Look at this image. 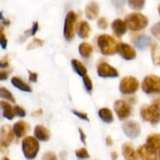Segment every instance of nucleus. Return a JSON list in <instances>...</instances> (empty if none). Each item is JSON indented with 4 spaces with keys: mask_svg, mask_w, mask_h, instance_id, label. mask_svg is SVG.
I'll list each match as a JSON object with an SVG mask.
<instances>
[{
    "mask_svg": "<svg viewBox=\"0 0 160 160\" xmlns=\"http://www.w3.org/2000/svg\"><path fill=\"white\" fill-rule=\"evenodd\" d=\"M45 44V42L42 39H39V38H33L28 45V50L30 49H34V48H37V47H42V45Z\"/></svg>",
    "mask_w": 160,
    "mask_h": 160,
    "instance_id": "nucleus-32",
    "label": "nucleus"
},
{
    "mask_svg": "<svg viewBox=\"0 0 160 160\" xmlns=\"http://www.w3.org/2000/svg\"><path fill=\"white\" fill-rule=\"evenodd\" d=\"M14 133H13V128L9 124H3L0 128V143L8 147L14 139Z\"/></svg>",
    "mask_w": 160,
    "mask_h": 160,
    "instance_id": "nucleus-11",
    "label": "nucleus"
},
{
    "mask_svg": "<svg viewBox=\"0 0 160 160\" xmlns=\"http://www.w3.org/2000/svg\"><path fill=\"white\" fill-rule=\"evenodd\" d=\"M122 154L127 160H137L138 159L137 152L133 148L132 145H130V144H123L122 145Z\"/></svg>",
    "mask_w": 160,
    "mask_h": 160,
    "instance_id": "nucleus-21",
    "label": "nucleus"
},
{
    "mask_svg": "<svg viewBox=\"0 0 160 160\" xmlns=\"http://www.w3.org/2000/svg\"><path fill=\"white\" fill-rule=\"evenodd\" d=\"M142 89L144 93L152 95V94H159L160 93V76L150 75L145 76V78L142 82Z\"/></svg>",
    "mask_w": 160,
    "mask_h": 160,
    "instance_id": "nucleus-6",
    "label": "nucleus"
},
{
    "mask_svg": "<svg viewBox=\"0 0 160 160\" xmlns=\"http://www.w3.org/2000/svg\"><path fill=\"white\" fill-rule=\"evenodd\" d=\"M34 136L40 142H47L50 139L51 134H50V131L47 128H45L42 124H38L34 128Z\"/></svg>",
    "mask_w": 160,
    "mask_h": 160,
    "instance_id": "nucleus-16",
    "label": "nucleus"
},
{
    "mask_svg": "<svg viewBox=\"0 0 160 160\" xmlns=\"http://www.w3.org/2000/svg\"><path fill=\"white\" fill-rule=\"evenodd\" d=\"M124 1L125 0H112V2H113V4L117 8H121L124 4Z\"/></svg>",
    "mask_w": 160,
    "mask_h": 160,
    "instance_id": "nucleus-44",
    "label": "nucleus"
},
{
    "mask_svg": "<svg viewBox=\"0 0 160 160\" xmlns=\"http://www.w3.org/2000/svg\"><path fill=\"white\" fill-rule=\"evenodd\" d=\"M118 44L116 38L108 34H102L97 37V45L103 56H112L118 51Z\"/></svg>",
    "mask_w": 160,
    "mask_h": 160,
    "instance_id": "nucleus-1",
    "label": "nucleus"
},
{
    "mask_svg": "<svg viewBox=\"0 0 160 160\" xmlns=\"http://www.w3.org/2000/svg\"><path fill=\"white\" fill-rule=\"evenodd\" d=\"M158 12H159V15H160V4L158 6Z\"/></svg>",
    "mask_w": 160,
    "mask_h": 160,
    "instance_id": "nucleus-53",
    "label": "nucleus"
},
{
    "mask_svg": "<svg viewBox=\"0 0 160 160\" xmlns=\"http://www.w3.org/2000/svg\"><path fill=\"white\" fill-rule=\"evenodd\" d=\"M78 52H80V55L82 56L83 58H86L87 59V58L91 57L92 53H93V46L86 42H82V44H80V46H78Z\"/></svg>",
    "mask_w": 160,
    "mask_h": 160,
    "instance_id": "nucleus-24",
    "label": "nucleus"
},
{
    "mask_svg": "<svg viewBox=\"0 0 160 160\" xmlns=\"http://www.w3.org/2000/svg\"><path fill=\"white\" fill-rule=\"evenodd\" d=\"M106 143H107L108 146H111L113 144V141H112V137L111 136H107L106 137Z\"/></svg>",
    "mask_w": 160,
    "mask_h": 160,
    "instance_id": "nucleus-47",
    "label": "nucleus"
},
{
    "mask_svg": "<svg viewBox=\"0 0 160 160\" xmlns=\"http://www.w3.org/2000/svg\"><path fill=\"white\" fill-rule=\"evenodd\" d=\"M159 63H160V62H159Z\"/></svg>",
    "mask_w": 160,
    "mask_h": 160,
    "instance_id": "nucleus-55",
    "label": "nucleus"
},
{
    "mask_svg": "<svg viewBox=\"0 0 160 160\" xmlns=\"http://www.w3.org/2000/svg\"><path fill=\"white\" fill-rule=\"evenodd\" d=\"M97 74L100 78H118L119 72L116 68H113L112 65H110L108 62L100 60L97 63Z\"/></svg>",
    "mask_w": 160,
    "mask_h": 160,
    "instance_id": "nucleus-8",
    "label": "nucleus"
},
{
    "mask_svg": "<svg viewBox=\"0 0 160 160\" xmlns=\"http://www.w3.org/2000/svg\"><path fill=\"white\" fill-rule=\"evenodd\" d=\"M78 134H80V138L83 144H86V134L84 133L82 128H78Z\"/></svg>",
    "mask_w": 160,
    "mask_h": 160,
    "instance_id": "nucleus-43",
    "label": "nucleus"
},
{
    "mask_svg": "<svg viewBox=\"0 0 160 160\" xmlns=\"http://www.w3.org/2000/svg\"><path fill=\"white\" fill-rule=\"evenodd\" d=\"M138 87L139 82L134 76H124L119 85V89L124 95H132V94L136 93Z\"/></svg>",
    "mask_w": 160,
    "mask_h": 160,
    "instance_id": "nucleus-7",
    "label": "nucleus"
},
{
    "mask_svg": "<svg viewBox=\"0 0 160 160\" xmlns=\"http://www.w3.org/2000/svg\"><path fill=\"white\" fill-rule=\"evenodd\" d=\"M0 20H1V21H3V15H2L1 12H0Z\"/></svg>",
    "mask_w": 160,
    "mask_h": 160,
    "instance_id": "nucleus-51",
    "label": "nucleus"
},
{
    "mask_svg": "<svg viewBox=\"0 0 160 160\" xmlns=\"http://www.w3.org/2000/svg\"><path fill=\"white\" fill-rule=\"evenodd\" d=\"M10 62H9V57L8 56H4V57L0 58V69H6L9 67Z\"/></svg>",
    "mask_w": 160,
    "mask_h": 160,
    "instance_id": "nucleus-38",
    "label": "nucleus"
},
{
    "mask_svg": "<svg viewBox=\"0 0 160 160\" xmlns=\"http://www.w3.org/2000/svg\"><path fill=\"white\" fill-rule=\"evenodd\" d=\"M97 25H98V28H101V30H106L109 24H108V21L106 18H99L98 21H97Z\"/></svg>",
    "mask_w": 160,
    "mask_h": 160,
    "instance_id": "nucleus-36",
    "label": "nucleus"
},
{
    "mask_svg": "<svg viewBox=\"0 0 160 160\" xmlns=\"http://www.w3.org/2000/svg\"><path fill=\"white\" fill-rule=\"evenodd\" d=\"M114 111H116L117 116L120 120H127L131 117L132 114V107L128 102H127L125 100H117L114 101Z\"/></svg>",
    "mask_w": 160,
    "mask_h": 160,
    "instance_id": "nucleus-9",
    "label": "nucleus"
},
{
    "mask_svg": "<svg viewBox=\"0 0 160 160\" xmlns=\"http://www.w3.org/2000/svg\"><path fill=\"white\" fill-rule=\"evenodd\" d=\"M14 110H15V114L19 117H21V118H24V117L26 116V111L24 108H22L21 106H15L14 107Z\"/></svg>",
    "mask_w": 160,
    "mask_h": 160,
    "instance_id": "nucleus-37",
    "label": "nucleus"
},
{
    "mask_svg": "<svg viewBox=\"0 0 160 160\" xmlns=\"http://www.w3.org/2000/svg\"><path fill=\"white\" fill-rule=\"evenodd\" d=\"M141 118L143 121L149 122L150 124L156 125L160 122V110L154 105H146L141 108Z\"/></svg>",
    "mask_w": 160,
    "mask_h": 160,
    "instance_id": "nucleus-4",
    "label": "nucleus"
},
{
    "mask_svg": "<svg viewBox=\"0 0 160 160\" xmlns=\"http://www.w3.org/2000/svg\"><path fill=\"white\" fill-rule=\"evenodd\" d=\"M0 98H1L2 100L15 102V98H14V96H13V94L11 93L7 87H3V86L0 87Z\"/></svg>",
    "mask_w": 160,
    "mask_h": 160,
    "instance_id": "nucleus-27",
    "label": "nucleus"
},
{
    "mask_svg": "<svg viewBox=\"0 0 160 160\" xmlns=\"http://www.w3.org/2000/svg\"><path fill=\"white\" fill-rule=\"evenodd\" d=\"M98 116L105 123H112L113 122V114L112 111L108 108H101L98 111Z\"/></svg>",
    "mask_w": 160,
    "mask_h": 160,
    "instance_id": "nucleus-23",
    "label": "nucleus"
},
{
    "mask_svg": "<svg viewBox=\"0 0 160 160\" xmlns=\"http://www.w3.org/2000/svg\"><path fill=\"white\" fill-rule=\"evenodd\" d=\"M76 32H78V35L80 36L81 38H88V36L91 35L92 28L91 25L88 24L87 21H81L78 25V28H76Z\"/></svg>",
    "mask_w": 160,
    "mask_h": 160,
    "instance_id": "nucleus-19",
    "label": "nucleus"
},
{
    "mask_svg": "<svg viewBox=\"0 0 160 160\" xmlns=\"http://www.w3.org/2000/svg\"><path fill=\"white\" fill-rule=\"evenodd\" d=\"M42 160H58V157L56 156V154L51 152H47L46 154H44L42 156Z\"/></svg>",
    "mask_w": 160,
    "mask_h": 160,
    "instance_id": "nucleus-39",
    "label": "nucleus"
},
{
    "mask_svg": "<svg viewBox=\"0 0 160 160\" xmlns=\"http://www.w3.org/2000/svg\"><path fill=\"white\" fill-rule=\"evenodd\" d=\"M0 46L2 49H6L8 46V39H7V36L4 34V26L0 25Z\"/></svg>",
    "mask_w": 160,
    "mask_h": 160,
    "instance_id": "nucleus-31",
    "label": "nucleus"
},
{
    "mask_svg": "<svg viewBox=\"0 0 160 160\" xmlns=\"http://www.w3.org/2000/svg\"><path fill=\"white\" fill-rule=\"evenodd\" d=\"M38 30H39V24H38V22H34V23H33V26H32V28H31V30H30L31 35L34 36L36 33L38 32Z\"/></svg>",
    "mask_w": 160,
    "mask_h": 160,
    "instance_id": "nucleus-42",
    "label": "nucleus"
},
{
    "mask_svg": "<svg viewBox=\"0 0 160 160\" xmlns=\"http://www.w3.org/2000/svg\"><path fill=\"white\" fill-rule=\"evenodd\" d=\"M9 74H10L9 71L4 69H0V81H6L9 78Z\"/></svg>",
    "mask_w": 160,
    "mask_h": 160,
    "instance_id": "nucleus-41",
    "label": "nucleus"
},
{
    "mask_svg": "<svg viewBox=\"0 0 160 160\" xmlns=\"http://www.w3.org/2000/svg\"><path fill=\"white\" fill-rule=\"evenodd\" d=\"M11 83L14 87H17L18 89L22 92H26V93H31L32 92V87L28 84V83L24 82L22 78H20L19 76H13L11 78Z\"/></svg>",
    "mask_w": 160,
    "mask_h": 160,
    "instance_id": "nucleus-22",
    "label": "nucleus"
},
{
    "mask_svg": "<svg viewBox=\"0 0 160 160\" xmlns=\"http://www.w3.org/2000/svg\"><path fill=\"white\" fill-rule=\"evenodd\" d=\"M98 13H99L98 3L95 1H91L88 4H87L86 9H85V15H86V18L89 20H94L97 18Z\"/></svg>",
    "mask_w": 160,
    "mask_h": 160,
    "instance_id": "nucleus-20",
    "label": "nucleus"
},
{
    "mask_svg": "<svg viewBox=\"0 0 160 160\" xmlns=\"http://www.w3.org/2000/svg\"><path fill=\"white\" fill-rule=\"evenodd\" d=\"M137 155L143 160H157V149L148 144L139 146L137 149Z\"/></svg>",
    "mask_w": 160,
    "mask_h": 160,
    "instance_id": "nucleus-12",
    "label": "nucleus"
},
{
    "mask_svg": "<svg viewBox=\"0 0 160 160\" xmlns=\"http://www.w3.org/2000/svg\"><path fill=\"white\" fill-rule=\"evenodd\" d=\"M132 42L134 44V46H136L139 49H146L149 46H152V38L147 35H135L132 36Z\"/></svg>",
    "mask_w": 160,
    "mask_h": 160,
    "instance_id": "nucleus-15",
    "label": "nucleus"
},
{
    "mask_svg": "<svg viewBox=\"0 0 160 160\" xmlns=\"http://www.w3.org/2000/svg\"><path fill=\"white\" fill-rule=\"evenodd\" d=\"M71 64H72V68L74 69V71H75V73H78L80 76L87 75V69H86V67H85V65L83 64L82 62L80 61V60L73 59L71 61Z\"/></svg>",
    "mask_w": 160,
    "mask_h": 160,
    "instance_id": "nucleus-25",
    "label": "nucleus"
},
{
    "mask_svg": "<svg viewBox=\"0 0 160 160\" xmlns=\"http://www.w3.org/2000/svg\"><path fill=\"white\" fill-rule=\"evenodd\" d=\"M0 152H8V147H6V146L2 145V144L0 143Z\"/></svg>",
    "mask_w": 160,
    "mask_h": 160,
    "instance_id": "nucleus-48",
    "label": "nucleus"
},
{
    "mask_svg": "<svg viewBox=\"0 0 160 160\" xmlns=\"http://www.w3.org/2000/svg\"><path fill=\"white\" fill-rule=\"evenodd\" d=\"M72 113H74L75 114L78 118H80V119H82V120H84V121H87L88 122L89 121V119H88V116H87V113L86 112H83V111H78V110H72Z\"/></svg>",
    "mask_w": 160,
    "mask_h": 160,
    "instance_id": "nucleus-35",
    "label": "nucleus"
},
{
    "mask_svg": "<svg viewBox=\"0 0 160 160\" xmlns=\"http://www.w3.org/2000/svg\"><path fill=\"white\" fill-rule=\"evenodd\" d=\"M122 131L130 138H136L141 134V125L136 121L130 120L124 122V124L122 125Z\"/></svg>",
    "mask_w": 160,
    "mask_h": 160,
    "instance_id": "nucleus-10",
    "label": "nucleus"
},
{
    "mask_svg": "<svg viewBox=\"0 0 160 160\" xmlns=\"http://www.w3.org/2000/svg\"><path fill=\"white\" fill-rule=\"evenodd\" d=\"M111 159L112 160H117V159H118V154H117L116 152H111Z\"/></svg>",
    "mask_w": 160,
    "mask_h": 160,
    "instance_id": "nucleus-49",
    "label": "nucleus"
},
{
    "mask_svg": "<svg viewBox=\"0 0 160 160\" xmlns=\"http://www.w3.org/2000/svg\"><path fill=\"white\" fill-rule=\"evenodd\" d=\"M38 80V74L36 72L33 71H28V81L32 83H36Z\"/></svg>",
    "mask_w": 160,
    "mask_h": 160,
    "instance_id": "nucleus-40",
    "label": "nucleus"
},
{
    "mask_svg": "<svg viewBox=\"0 0 160 160\" xmlns=\"http://www.w3.org/2000/svg\"><path fill=\"white\" fill-rule=\"evenodd\" d=\"M128 3L131 9L139 11L145 7V0H128Z\"/></svg>",
    "mask_w": 160,
    "mask_h": 160,
    "instance_id": "nucleus-29",
    "label": "nucleus"
},
{
    "mask_svg": "<svg viewBox=\"0 0 160 160\" xmlns=\"http://www.w3.org/2000/svg\"><path fill=\"white\" fill-rule=\"evenodd\" d=\"M152 34L155 38L160 40V22L154 24V25L152 26Z\"/></svg>",
    "mask_w": 160,
    "mask_h": 160,
    "instance_id": "nucleus-34",
    "label": "nucleus"
},
{
    "mask_svg": "<svg viewBox=\"0 0 160 160\" xmlns=\"http://www.w3.org/2000/svg\"><path fill=\"white\" fill-rule=\"evenodd\" d=\"M152 59L155 64H158L160 62V48L156 42L152 44Z\"/></svg>",
    "mask_w": 160,
    "mask_h": 160,
    "instance_id": "nucleus-28",
    "label": "nucleus"
},
{
    "mask_svg": "<svg viewBox=\"0 0 160 160\" xmlns=\"http://www.w3.org/2000/svg\"><path fill=\"white\" fill-rule=\"evenodd\" d=\"M75 156L78 159H81V160H85V159H88L89 157V152H87V149L85 147H81V148H78L75 150Z\"/></svg>",
    "mask_w": 160,
    "mask_h": 160,
    "instance_id": "nucleus-30",
    "label": "nucleus"
},
{
    "mask_svg": "<svg viewBox=\"0 0 160 160\" xmlns=\"http://www.w3.org/2000/svg\"><path fill=\"white\" fill-rule=\"evenodd\" d=\"M146 144L154 147L155 149L160 150V134L152 133V134L148 135L147 138H146Z\"/></svg>",
    "mask_w": 160,
    "mask_h": 160,
    "instance_id": "nucleus-26",
    "label": "nucleus"
},
{
    "mask_svg": "<svg viewBox=\"0 0 160 160\" xmlns=\"http://www.w3.org/2000/svg\"><path fill=\"white\" fill-rule=\"evenodd\" d=\"M4 25H10V21L9 20H3V26Z\"/></svg>",
    "mask_w": 160,
    "mask_h": 160,
    "instance_id": "nucleus-50",
    "label": "nucleus"
},
{
    "mask_svg": "<svg viewBox=\"0 0 160 160\" xmlns=\"http://www.w3.org/2000/svg\"><path fill=\"white\" fill-rule=\"evenodd\" d=\"M42 114V109H37V110H34L32 112V116L33 117H40Z\"/></svg>",
    "mask_w": 160,
    "mask_h": 160,
    "instance_id": "nucleus-45",
    "label": "nucleus"
},
{
    "mask_svg": "<svg viewBox=\"0 0 160 160\" xmlns=\"http://www.w3.org/2000/svg\"><path fill=\"white\" fill-rule=\"evenodd\" d=\"M76 24H78V15L73 11H69L67 13V15H65L63 26V35L68 42H70V40H72L74 38Z\"/></svg>",
    "mask_w": 160,
    "mask_h": 160,
    "instance_id": "nucleus-5",
    "label": "nucleus"
},
{
    "mask_svg": "<svg viewBox=\"0 0 160 160\" xmlns=\"http://www.w3.org/2000/svg\"><path fill=\"white\" fill-rule=\"evenodd\" d=\"M125 101H127V102H128L131 105V103H135L137 100H136V97H128V98Z\"/></svg>",
    "mask_w": 160,
    "mask_h": 160,
    "instance_id": "nucleus-46",
    "label": "nucleus"
},
{
    "mask_svg": "<svg viewBox=\"0 0 160 160\" xmlns=\"http://www.w3.org/2000/svg\"><path fill=\"white\" fill-rule=\"evenodd\" d=\"M83 84H84V87L86 88V91L88 93H92V91H93V82H92V78L88 75L83 76Z\"/></svg>",
    "mask_w": 160,
    "mask_h": 160,
    "instance_id": "nucleus-33",
    "label": "nucleus"
},
{
    "mask_svg": "<svg viewBox=\"0 0 160 160\" xmlns=\"http://www.w3.org/2000/svg\"><path fill=\"white\" fill-rule=\"evenodd\" d=\"M0 108L2 110V116L3 118H6L7 120H13L15 118V110L14 107L11 106L10 102L6 100H0Z\"/></svg>",
    "mask_w": 160,
    "mask_h": 160,
    "instance_id": "nucleus-18",
    "label": "nucleus"
},
{
    "mask_svg": "<svg viewBox=\"0 0 160 160\" xmlns=\"http://www.w3.org/2000/svg\"><path fill=\"white\" fill-rule=\"evenodd\" d=\"M12 128H13V133H14L17 138H22V137L24 138V137L26 136V134L28 133V131H30L31 127L28 122H25V121H23V120H20L13 124Z\"/></svg>",
    "mask_w": 160,
    "mask_h": 160,
    "instance_id": "nucleus-14",
    "label": "nucleus"
},
{
    "mask_svg": "<svg viewBox=\"0 0 160 160\" xmlns=\"http://www.w3.org/2000/svg\"><path fill=\"white\" fill-rule=\"evenodd\" d=\"M111 28H112V32H113L114 35L117 37H122L125 33H127L128 30V26L125 24V22L121 19H116L111 24Z\"/></svg>",
    "mask_w": 160,
    "mask_h": 160,
    "instance_id": "nucleus-17",
    "label": "nucleus"
},
{
    "mask_svg": "<svg viewBox=\"0 0 160 160\" xmlns=\"http://www.w3.org/2000/svg\"><path fill=\"white\" fill-rule=\"evenodd\" d=\"M22 152L28 160H34L39 152V141L35 136H25L22 139Z\"/></svg>",
    "mask_w": 160,
    "mask_h": 160,
    "instance_id": "nucleus-2",
    "label": "nucleus"
},
{
    "mask_svg": "<svg viewBox=\"0 0 160 160\" xmlns=\"http://www.w3.org/2000/svg\"><path fill=\"white\" fill-rule=\"evenodd\" d=\"M159 160H160V150H159Z\"/></svg>",
    "mask_w": 160,
    "mask_h": 160,
    "instance_id": "nucleus-54",
    "label": "nucleus"
},
{
    "mask_svg": "<svg viewBox=\"0 0 160 160\" xmlns=\"http://www.w3.org/2000/svg\"><path fill=\"white\" fill-rule=\"evenodd\" d=\"M124 22L128 28L132 32H138L148 25V19L139 12H133L131 14H128L124 19Z\"/></svg>",
    "mask_w": 160,
    "mask_h": 160,
    "instance_id": "nucleus-3",
    "label": "nucleus"
},
{
    "mask_svg": "<svg viewBox=\"0 0 160 160\" xmlns=\"http://www.w3.org/2000/svg\"><path fill=\"white\" fill-rule=\"evenodd\" d=\"M1 160H10L8 158V157H3V158H1Z\"/></svg>",
    "mask_w": 160,
    "mask_h": 160,
    "instance_id": "nucleus-52",
    "label": "nucleus"
},
{
    "mask_svg": "<svg viewBox=\"0 0 160 160\" xmlns=\"http://www.w3.org/2000/svg\"><path fill=\"white\" fill-rule=\"evenodd\" d=\"M117 52L125 60H133L136 58V51L131 45L125 42H119L118 44V51Z\"/></svg>",
    "mask_w": 160,
    "mask_h": 160,
    "instance_id": "nucleus-13",
    "label": "nucleus"
}]
</instances>
